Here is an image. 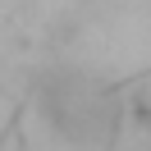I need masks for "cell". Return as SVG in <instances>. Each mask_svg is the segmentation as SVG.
I'll return each instance as SVG.
<instances>
[{"label":"cell","mask_w":151,"mask_h":151,"mask_svg":"<svg viewBox=\"0 0 151 151\" xmlns=\"http://www.w3.org/2000/svg\"><path fill=\"white\" fill-rule=\"evenodd\" d=\"M41 114L46 124L73 147H96L114 128V101L101 83L83 73H55L41 83Z\"/></svg>","instance_id":"1"}]
</instances>
